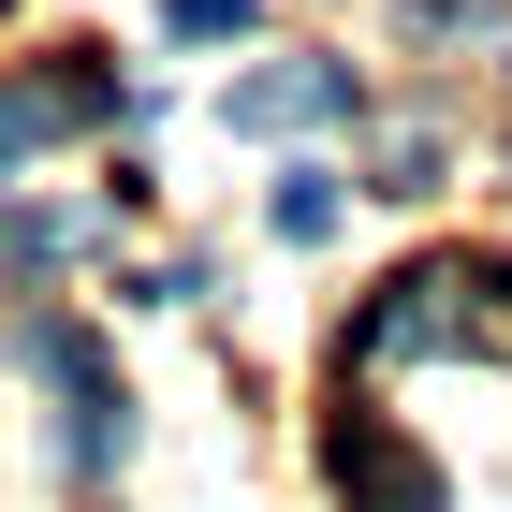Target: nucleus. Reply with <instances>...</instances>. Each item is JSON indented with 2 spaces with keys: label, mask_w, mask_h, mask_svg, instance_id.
Masks as SVG:
<instances>
[{
  "label": "nucleus",
  "mask_w": 512,
  "mask_h": 512,
  "mask_svg": "<svg viewBox=\"0 0 512 512\" xmlns=\"http://www.w3.org/2000/svg\"><path fill=\"white\" fill-rule=\"evenodd\" d=\"M337 498L352 512H439V469L381 425V410H337Z\"/></svg>",
  "instance_id": "1"
},
{
  "label": "nucleus",
  "mask_w": 512,
  "mask_h": 512,
  "mask_svg": "<svg viewBox=\"0 0 512 512\" xmlns=\"http://www.w3.org/2000/svg\"><path fill=\"white\" fill-rule=\"evenodd\" d=\"M220 118H235V132H322V118H352V59H278V74H235Z\"/></svg>",
  "instance_id": "2"
},
{
  "label": "nucleus",
  "mask_w": 512,
  "mask_h": 512,
  "mask_svg": "<svg viewBox=\"0 0 512 512\" xmlns=\"http://www.w3.org/2000/svg\"><path fill=\"white\" fill-rule=\"evenodd\" d=\"M74 118H103V74H44V88H0V176L15 161H44Z\"/></svg>",
  "instance_id": "3"
},
{
  "label": "nucleus",
  "mask_w": 512,
  "mask_h": 512,
  "mask_svg": "<svg viewBox=\"0 0 512 512\" xmlns=\"http://www.w3.org/2000/svg\"><path fill=\"white\" fill-rule=\"evenodd\" d=\"M278 235H293V249L337 235V176H278Z\"/></svg>",
  "instance_id": "4"
},
{
  "label": "nucleus",
  "mask_w": 512,
  "mask_h": 512,
  "mask_svg": "<svg viewBox=\"0 0 512 512\" xmlns=\"http://www.w3.org/2000/svg\"><path fill=\"white\" fill-rule=\"evenodd\" d=\"M249 30V0H176V44H235Z\"/></svg>",
  "instance_id": "5"
}]
</instances>
